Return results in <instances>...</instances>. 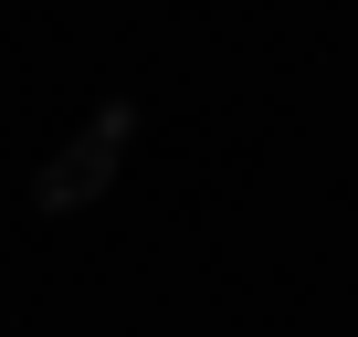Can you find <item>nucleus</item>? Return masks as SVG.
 <instances>
[{
    "label": "nucleus",
    "instance_id": "1",
    "mask_svg": "<svg viewBox=\"0 0 358 337\" xmlns=\"http://www.w3.org/2000/svg\"><path fill=\"white\" fill-rule=\"evenodd\" d=\"M127 137H137V95H106L43 168H32V211L53 222V211H85V201H106L116 190V168H127Z\"/></svg>",
    "mask_w": 358,
    "mask_h": 337
}]
</instances>
